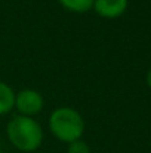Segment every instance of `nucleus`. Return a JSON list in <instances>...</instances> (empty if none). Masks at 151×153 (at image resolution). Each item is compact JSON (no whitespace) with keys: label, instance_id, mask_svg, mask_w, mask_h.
Instances as JSON below:
<instances>
[{"label":"nucleus","instance_id":"39448f33","mask_svg":"<svg viewBox=\"0 0 151 153\" xmlns=\"http://www.w3.org/2000/svg\"><path fill=\"white\" fill-rule=\"evenodd\" d=\"M15 108V91L6 83L0 80V116L10 113Z\"/></svg>","mask_w":151,"mask_h":153},{"label":"nucleus","instance_id":"1a4fd4ad","mask_svg":"<svg viewBox=\"0 0 151 153\" xmlns=\"http://www.w3.org/2000/svg\"><path fill=\"white\" fill-rule=\"evenodd\" d=\"M0 153H3V152H1V150H0Z\"/></svg>","mask_w":151,"mask_h":153},{"label":"nucleus","instance_id":"f03ea898","mask_svg":"<svg viewBox=\"0 0 151 153\" xmlns=\"http://www.w3.org/2000/svg\"><path fill=\"white\" fill-rule=\"evenodd\" d=\"M48 125H49L50 134L56 140L67 144L80 140L86 128L83 116L76 108L68 105L55 108L50 113Z\"/></svg>","mask_w":151,"mask_h":153},{"label":"nucleus","instance_id":"f257e3e1","mask_svg":"<svg viewBox=\"0 0 151 153\" xmlns=\"http://www.w3.org/2000/svg\"><path fill=\"white\" fill-rule=\"evenodd\" d=\"M6 137L16 150L31 153L42 146L45 134L42 125L34 117L16 114L6 125Z\"/></svg>","mask_w":151,"mask_h":153},{"label":"nucleus","instance_id":"9d476101","mask_svg":"<svg viewBox=\"0 0 151 153\" xmlns=\"http://www.w3.org/2000/svg\"><path fill=\"white\" fill-rule=\"evenodd\" d=\"M0 1H1V0H0Z\"/></svg>","mask_w":151,"mask_h":153},{"label":"nucleus","instance_id":"6e6552de","mask_svg":"<svg viewBox=\"0 0 151 153\" xmlns=\"http://www.w3.org/2000/svg\"><path fill=\"white\" fill-rule=\"evenodd\" d=\"M145 82H147V86L151 89V68L147 71V77H145Z\"/></svg>","mask_w":151,"mask_h":153},{"label":"nucleus","instance_id":"423d86ee","mask_svg":"<svg viewBox=\"0 0 151 153\" xmlns=\"http://www.w3.org/2000/svg\"><path fill=\"white\" fill-rule=\"evenodd\" d=\"M64 9L73 13H85L91 9H94L95 0H58Z\"/></svg>","mask_w":151,"mask_h":153},{"label":"nucleus","instance_id":"7ed1b4c3","mask_svg":"<svg viewBox=\"0 0 151 153\" xmlns=\"http://www.w3.org/2000/svg\"><path fill=\"white\" fill-rule=\"evenodd\" d=\"M45 107V100L40 92L34 89H22L15 94V108L21 116L34 117Z\"/></svg>","mask_w":151,"mask_h":153},{"label":"nucleus","instance_id":"0eeeda50","mask_svg":"<svg viewBox=\"0 0 151 153\" xmlns=\"http://www.w3.org/2000/svg\"><path fill=\"white\" fill-rule=\"evenodd\" d=\"M67 153H91V147L85 140L80 138V140H76L68 144Z\"/></svg>","mask_w":151,"mask_h":153},{"label":"nucleus","instance_id":"20e7f679","mask_svg":"<svg viewBox=\"0 0 151 153\" xmlns=\"http://www.w3.org/2000/svg\"><path fill=\"white\" fill-rule=\"evenodd\" d=\"M129 6V0H95L94 10L105 19H116L122 16Z\"/></svg>","mask_w":151,"mask_h":153}]
</instances>
